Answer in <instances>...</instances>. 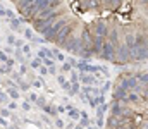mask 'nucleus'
I'll use <instances>...</instances> for the list:
<instances>
[{
	"mask_svg": "<svg viewBox=\"0 0 148 129\" xmlns=\"http://www.w3.org/2000/svg\"><path fill=\"white\" fill-rule=\"evenodd\" d=\"M38 31L79 57L148 66V0H52Z\"/></svg>",
	"mask_w": 148,
	"mask_h": 129,
	"instance_id": "1",
	"label": "nucleus"
},
{
	"mask_svg": "<svg viewBox=\"0 0 148 129\" xmlns=\"http://www.w3.org/2000/svg\"><path fill=\"white\" fill-rule=\"evenodd\" d=\"M105 129H148V66L115 79Z\"/></svg>",
	"mask_w": 148,
	"mask_h": 129,
	"instance_id": "2",
	"label": "nucleus"
}]
</instances>
